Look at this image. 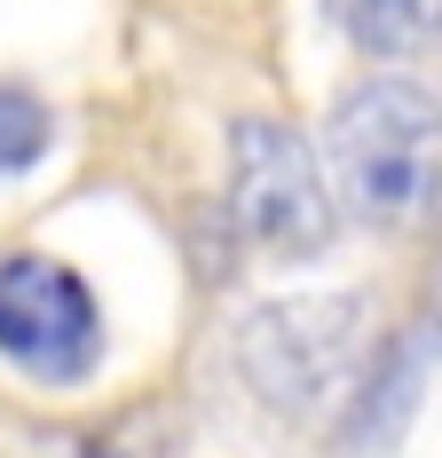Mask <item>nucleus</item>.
<instances>
[{"instance_id":"nucleus-1","label":"nucleus","mask_w":442,"mask_h":458,"mask_svg":"<svg viewBox=\"0 0 442 458\" xmlns=\"http://www.w3.org/2000/svg\"><path fill=\"white\" fill-rule=\"evenodd\" d=\"M324 158H332V190L355 222L403 229L442 214V95H427L403 72H371L355 80L332 119H324Z\"/></svg>"},{"instance_id":"nucleus-2","label":"nucleus","mask_w":442,"mask_h":458,"mask_svg":"<svg viewBox=\"0 0 442 458\" xmlns=\"http://www.w3.org/2000/svg\"><path fill=\"white\" fill-rule=\"evenodd\" d=\"M229 222L268 261H309L340 229V190L316 166L301 127L229 119Z\"/></svg>"},{"instance_id":"nucleus-3","label":"nucleus","mask_w":442,"mask_h":458,"mask_svg":"<svg viewBox=\"0 0 442 458\" xmlns=\"http://www.w3.org/2000/svg\"><path fill=\"white\" fill-rule=\"evenodd\" d=\"M363 356V293H301V301H261L237 324V371L285 419H316L348 387Z\"/></svg>"},{"instance_id":"nucleus-4","label":"nucleus","mask_w":442,"mask_h":458,"mask_svg":"<svg viewBox=\"0 0 442 458\" xmlns=\"http://www.w3.org/2000/svg\"><path fill=\"white\" fill-rule=\"evenodd\" d=\"M0 356L32 379H88L103 356V309L88 276L47 261V253H8L0 261Z\"/></svg>"},{"instance_id":"nucleus-5","label":"nucleus","mask_w":442,"mask_h":458,"mask_svg":"<svg viewBox=\"0 0 442 458\" xmlns=\"http://www.w3.org/2000/svg\"><path fill=\"white\" fill-rule=\"evenodd\" d=\"M427 364H435V340L427 332H395L371 371L355 379L348 411H340V458H379L403 443V427L419 411V395H427Z\"/></svg>"},{"instance_id":"nucleus-6","label":"nucleus","mask_w":442,"mask_h":458,"mask_svg":"<svg viewBox=\"0 0 442 458\" xmlns=\"http://www.w3.org/2000/svg\"><path fill=\"white\" fill-rule=\"evenodd\" d=\"M324 16L371 64H403V55L442 47V0H324Z\"/></svg>"},{"instance_id":"nucleus-7","label":"nucleus","mask_w":442,"mask_h":458,"mask_svg":"<svg viewBox=\"0 0 442 458\" xmlns=\"http://www.w3.org/2000/svg\"><path fill=\"white\" fill-rule=\"evenodd\" d=\"M47 135H55V127H47L40 95H32V88H0V182L24 174V166L47 150Z\"/></svg>"}]
</instances>
